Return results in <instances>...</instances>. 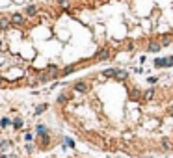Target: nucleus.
<instances>
[{
	"label": "nucleus",
	"instance_id": "f257e3e1",
	"mask_svg": "<svg viewBox=\"0 0 173 158\" xmlns=\"http://www.w3.org/2000/svg\"><path fill=\"white\" fill-rule=\"evenodd\" d=\"M74 89H76L78 93H86L88 91V84H86V82H76V84H74Z\"/></svg>",
	"mask_w": 173,
	"mask_h": 158
},
{
	"label": "nucleus",
	"instance_id": "f03ea898",
	"mask_svg": "<svg viewBox=\"0 0 173 158\" xmlns=\"http://www.w3.org/2000/svg\"><path fill=\"white\" fill-rule=\"evenodd\" d=\"M110 56H112L110 49H104V50H101V52L97 54V60H106V58H110Z\"/></svg>",
	"mask_w": 173,
	"mask_h": 158
},
{
	"label": "nucleus",
	"instance_id": "7ed1b4c3",
	"mask_svg": "<svg viewBox=\"0 0 173 158\" xmlns=\"http://www.w3.org/2000/svg\"><path fill=\"white\" fill-rule=\"evenodd\" d=\"M22 21H24L22 15H13V17H11V22H13V24H22Z\"/></svg>",
	"mask_w": 173,
	"mask_h": 158
},
{
	"label": "nucleus",
	"instance_id": "20e7f679",
	"mask_svg": "<svg viewBox=\"0 0 173 158\" xmlns=\"http://www.w3.org/2000/svg\"><path fill=\"white\" fill-rule=\"evenodd\" d=\"M155 65H156V67H168V60H166V58H160V60H155Z\"/></svg>",
	"mask_w": 173,
	"mask_h": 158
},
{
	"label": "nucleus",
	"instance_id": "39448f33",
	"mask_svg": "<svg viewBox=\"0 0 173 158\" xmlns=\"http://www.w3.org/2000/svg\"><path fill=\"white\" fill-rule=\"evenodd\" d=\"M37 11H39L37 6H28V7H26V13H28V15H35Z\"/></svg>",
	"mask_w": 173,
	"mask_h": 158
},
{
	"label": "nucleus",
	"instance_id": "423d86ee",
	"mask_svg": "<svg viewBox=\"0 0 173 158\" xmlns=\"http://www.w3.org/2000/svg\"><path fill=\"white\" fill-rule=\"evenodd\" d=\"M160 43H151V45H149V50H151V52H156V50H160Z\"/></svg>",
	"mask_w": 173,
	"mask_h": 158
},
{
	"label": "nucleus",
	"instance_id": "0eeeda50",
	"mask_svg": "<svg viewBox=\"0 0 173 158\" xmlns=\"http://www.w3.org/2000/svg\"><path fill=\"white\" fill-rule=\"evenodd\" d=\"M9 28V22L4 21V19H0V30H7Z\"/></svg>",
	"mask_w": 173,
	"mask_h": 158
},
{
	"label": "nucleus",
	"instance_id": "6e6552de",
	"mask_svg": "<svg viewBox=\"0 0 173 158\" xmlns=\"http://www.w3.org/2000/svg\"><path fill=\"white\" fill-rule=\"evenodd\" d=\"M117 78H121V80H123V78H127L128 74H127V71H117V74H116Z\"/></svg>",
	"mask_w": 173,
	"mask_h": 158
},
{
	"label": "nucleus",
	"instance_id": "1a4fd4ad",
	"mask_svg": "<svg viewBox=\"0 0 173 158\" xmlns=\"http://www.w3.org/2000/svg\"><path fill=\"white\" fill-rule=\"evenodd\" d=\"M104 74H106V76H114V74H117V71L116 69H106Z\"/></svg>",
	"mask_w": 173,
	"mask_h": 158
},
{
	"label": "nucleus",
	"instance_id": "9d476101",
	"mask_svg": "<svg viewBox=\"0 0 173 158\" xmlns=\"http://www.w3.org/2000/svg\"><path fill=\"white\" fill-rule=\"evenodd\" d=\"M37 132L41 134V136H47V128H45L43 125H39V126H37Z\"/></svg>",
	"mask_w": 173,
	"mask_h": 158
},
{
	"label": "nucleus",
	"instance_id": "9b49d317",
	"mask_svg": "<svg viewBox=\"0 0 173 158\" xmlns=\"http://www.w3.org/2000/svg\"><path fill=\"white\" fill-rule=\"evenodd\" d=\"M47 110V106L45 104H41V106H37V108H35V113H43Z\"/></svg>",
	"mask_w": 173,
	"mask_h": 158
},
{
	"label": "nucleus",
	"instance_id": "f8f14e48",
	"mask_svg": "<svg viewBox=\"0 0 173 158\" xmlns=\"http://www.w3.org/2000/svg\"><path fill=\"white\" fill-rule=\"evenodd\" d=\"M73 71H74V65H69V67L64 69V74H69V73H73Z\"/></svg>",
	"mask_w": 173,
	"mask_h": 158
},
{
	"label": "nucleus",
	"instance_id": "ddd939ff",
	"mask_svg": "<svg viewBox=\"0 0 173 158\" xmlns=\"http://www.w3.org/2000/svg\"><path fill=\"white\" fill-rule=\"evenodd\" d=\"M0 125H2V126H7V125H11V119H7V117H4V119L0 121Z\"/></svg>",
	"mask_w": 173,
	"mask_h": 158
},
{
	"label": "nucleus",
	"instance_id": "4468645a",
	"mask_svg": "<svg viewBox=\"0 0 173 158\" xmlns=\"http://www.w3.org/2000/svg\"><path fill=\"white\" fill-rule=\"evenodd\" d=\"M0 149H2V151H7V149H9V141H4V143L0 145Z\"/></svg>",
	"mask_w": 173,
	"mask_h": 158
},
{
	"label": "nucleus",
	"instance_id": "2eb2a0df",
	"mask_svg": "<svg viewBox=\"0 0 173 158\" xmlns=\"http://www.w3.org/2000/svg\"><path fill=\"white\" fill-rule=\"evenodd\" d=\"M13 125H15V128H21V126H22V121H21V119H15Z\"/></svg>",
	"mask_w": 173,
	"mask_h": 158
},
{
	"label": "nucleus",
	"instance_id": "dca6fc26",
	"mask_svg": "<svg viewBox=\"0 0 173 158\" xmlns=\"http://www.w3.org/2000/svg\"><path fill=\"white\" fill-rule=\"evenodd\" d=\"M60 6H61V7H69V0H61Z\"/></svg>",
	"mask_w": 173,
	"mask_h": 158
},
{
	"label": "nucleus",
	"instance_id": "f3484780",
	"mask_svg": "<svg viewBox=\"0 0 173 158\" xmlns=\"http://www.w3.org/2000/svg\"><path fill=\"white\" fill-rule=\"evenodd\" d=\"M65 143H67L69 147H73V145H74V143H73V140H71V138H65Z\"/></svg>",
	"mask_w": 173,
	"mask_h": 158
},
{
	"label": "nucleus",
	"instance_id": "a211bd4d",
	"mask_svg": "<svg viewBox=\"0 0 173 158\" xmlns=\"http://www.w3.org/2000/svg\"><path fill=\"white\" fill-rule=\"evenodd\" d=\"M162 43H164V45H168V43H171V39H170V37H164Z\"/></svg>",
	"mask_w": 173,
	"mask_h": 158
},
{
	"label": "nucleus",
	"instance_id": "6ab92c4d",
	"mask_svg": "<svg viewBox=\"0 0 173 158\" xmlns=\"http://www.w3.org/2000/svg\"><path fill=\"white\" fill-rule=\"evenodd\" d=\"M170 65H173V56L170 58V60H168V67H170Z\"/></svg>",
	"mask_w": 173,
	"mask_h": 158
},
{
	"label": "nucleus",
	"instance_id": "aec40b11",
	"mask_svg": "<svg viewBox=\"0 0 173 158\" xmlns=\"http://www.w3.org/2000/svg\"><path fill=\"white\" fill-rule=\"evenodd\" d=\"M2 82H4V80H2V76H0V86H2Z\"/></svg>",
	"mask_w": 173,
	"mask_h": 158
},
{
	"label": "nucleus",
	"instance_id": "412c9836",
	"mask_svg": "<svg viewBox=\"0 0 173 158\" xmlns=\"http://www.w3.org/2000/svg\"><path fill=\"white\" fill-rule=\"evenodd\" d=\"M2 158H9V156H2Z\"/></svg>",
	"mask_w": 173,
	"mask_h": 158
}]
</instances>
